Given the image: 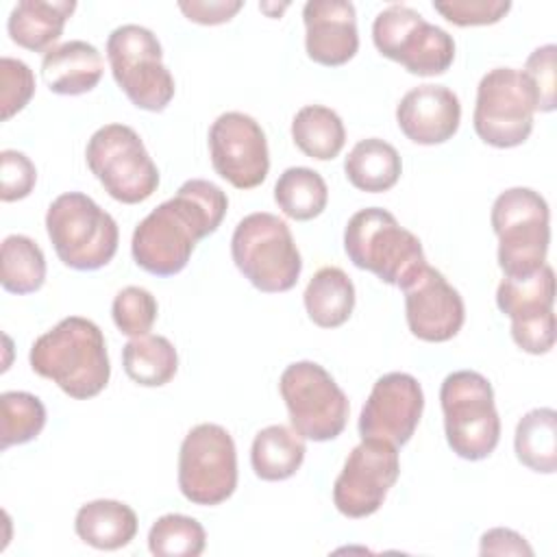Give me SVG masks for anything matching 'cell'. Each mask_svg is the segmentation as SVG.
I'll return each mask as SVG.
<instances>
[{"label": "cell", "instance_id": "6da1fadb", "mask_svg": "<svg viewBox=\"0 0 557 557\" xmlns=\"http://www.w3.org/2000/svg\"><path fill=\"white\" fill-rule=\"evenodd\" d=\"M228 209L226 194L211 181L189 178L152 209L133 231L135 263L154 276H174L191 259L196 244L218 231Z\"/></svg>", "mask_w": 557, "mask_h": 557}, {"label": "cell", "instance_id": "7a4b0ae2", "mask_svg": "<svg viewBox=\"0 0 557 557\" xmlns=\"http://www.w3.org/2000/svg\"><path fill=\"white\" fill-rule=\"evenodd\" d=\"M35 374L59 385L76 400L98 396L111 376L107 342L100 326L83 315L63 318L39 335L28 352Z\"/></svg>", "mask_w": 557, "mask_h": 557}, {"label": "cell", "instance_id": "3957f363", "mask_svg": "<svg viewBox=\"0 0 557 557\" xmlns=\"http://www.w3.org/2000/svg\"><path fill=\"white\" fill-rule=\"evenodd\" d=\"M344 250L352 265L398 289H405L426 265L420 239L381 207L350 215L344 228Z\"/></svg>", "mask_w": 557, "mask_h": 557}, {"label": "cell", "instance_id": "277c9868", "mask_svg": "<svg viewBox=\"0 0 557 557\" xmlns=\"http://www.w3.org/2000/svg\"><path fill=\"white\" fill-rule=\"evenodd\" d=\"M498 237V268L505 278H524L546 265L550 244V211L542 194L531 187L500 191L490 213Z\"/></svg>", "mask_w": 557, "mask_h": 557}, {"label": "cell", "instance_id": "5b68a950", "mask_svg": "<svg viewBox=\"0 0 557 557\" xmlns=\"http://www.w3.org/2000/svg\"><path fill=\"white\" fill-rule=\"evenodd\" d=\"M46 231L61 263L78 272L100 270L117 252L113 215L83 191H67L50 202Z\"/></svg>", "mask_w": 557, "mask_h": 557}, {"label": "cell", "instance_id": "8992f818", "mask_svg": "<svg viewBox=\"0 0 557 557\" xmlns=\"http://www.w3.org/2000/svg\"><path fill=\"white\" fill-rule=\"evenodd\" d=\"M231 257L244 278L263 294L289 292L302 272V259L287 222L268 211L250 213L237 222Z\"/></svg>", "mask_w": 557, "mask_h": 557}, {"label": "cell", "instance_id": "52a82bcc", "mask_svg": "<svg viewBox=\"0 0 557 557\" xmlns=\"http://www.w3.org/2000/svg\"><path fill=\"white\" fill-rule=\"evenodd\" d=\"M444 431L450 450L468 461L494 453L500 440V418L492 383L474 370L448 374L440 387Z\"/></svg>", "mask_w": 557, "mask_h": 557}, {"label": "cell", "instance_id": "ba28073f", "mask_svg": "<svg viewBox=\"0 0 557 557\" xmlns=\"http://www.w3.org/2000/svg\"><path fill=\"white\" fill-rule=\"evenodd\" d=\"M85 161L104 191L122 205H139L159 187V170L141 137L126 124H104L87 141Z\"/></svg>", "mask_w": 557, "mask_h": 557}, {"label": "cell", "instance_id": "9c48e42d", "mask_svg": "<svg viewBox=\"0 0 557 557\" xmlns=\"http://www.w3.org/2000/svg\"><path fill=\"white\" fill-rule=\"evenodd\" d=\"M107 59L117 87L144 111H163L176 91L174 76L163 65L157 35L139 24H122L107 39Z\"/></svg>", "mask_w": 557, "mask_h": 557}, {"label": "cell", "instance_id": "30bf717a", "mask_svg": "<svg viewBox=\"0 0 557 557\" xmlns=\"http://www.w3.org/2000/svg\"><path fill=\"white\" fill-rule=\"evenodd\" d=\"M278 389L285 400L292 429L311 442H329L342 435L348 422V398L335 379L315 361L289 363Z\"/></svg>", "mask_w": 557, "mask_h": 557}, {"label": "cell", "instance_id": "8fae6325", "mask_svg": "<svg viewBox=\"0 0 557 557\" xmlns=\"http://www.w3.org/2000/svg\"><path fill=\"white\" fill-rule=\"evenodd\" d=\"M372 41L413 76H440L455 61V39L405 4H392L374 17Z\"/></svg>", "mask_w": 557, "mask_h": 557}, {"label": "cell", "instance_id": "7c38bea8", "mask_svg": "<svg viewBox=\"0 0 557 557\" xmlns=\"http://www.w3.org/2000/svg\"><path fill=\"white\" fill-rule=\"evenodd\" d=\"M237 487V450L231 433L213 422L196 424L178 450V490L202 507L233 496Z\"/></svg>", "mask_w": 557, "mask_h": 557}, {"label": "cell", "instance_id": "4fadbf2b", "mask_svg": "<svg viewBox=\"0 0 557 557\" xmlns=\"http://www.w3.org/2000/svg\"><path fill=\"white\" fill-rule=\"evenodd\" d=\"M535 98L529 81L516 67L490 70L476 87L472 126L481 141L494 148H516L533 131Z\"/></svg>", "mask_w": 557, "mask_h": 557}, {"label": "cell", "instance_id": "5bb4252c", "mask_svg": "<svg viewBox=\"0 0 557 557\" xmlns=\"http://www.w3.org/2000/svg\"><path fill=\"white\" fill-rule=\"evenodd\" d=\"M398 448L381 440H361L333 483V505L346 518H368L381 509L398 481Z\"/></svg>", "mask_w": 557, "mask_h": 557}, {"label": "cell", "instance_id": "9a60e30c", "mask_svg": "<svg viewBox=\"0 0 557 557\" xmlns=\"http://www.w3.org/2000/svg\"><path fill=\"white\" fill-rule=\"evenodd\" d=\"M555 272L546 263L524 278H503L496 289L498 309L511 320V337L529 355H546L555 346Z\"/></svg>", "mask_w": 557, "mask_h": 557}, {"label": "cell", "instance_id": "2e32d148", "mask_svg": "<svg viewBox=\"0 0 557 557\" xmlns=\"http://www.w3.org/2000/svg\"><path fill=\"white\" fill-rule=\"evenodd\" d=\"M211 165L237 189L259 187L270 172L268 139L259 122L242 111H226L209 128Z\"/></svg>", "mask_w": 557, "mask_h": 557}, {"label": "cell", "instance_id": "e0dca14e", "mask_svg": "<svg viewBox=\"0 0 557 557\" xmlns=\"http://www.w3.org/2000/svg\"><path fill=\"white\" fill-rule=\"evenodd\" d=\"M424 409V394L416 376L389 372L376 379L359 416L361 440L405 446L416 433Z\"/></svg>", "mask_w": 557, "mask_h": 557}, {"label": "cell", "instance_id": "ac0fdd59", "mask_svg": "<svg viewBox=\"0 0 557 557\" xmlns=\"http://www.w3.org/2000/svg\"><path fill=\"white\" fill-rule=\"evenodd\" d=\"M403 292L407 326L418 339L442 344L461 331L466 320L463 298L440 270L426 263Z\"/></svg>", "mask_w": 557, "mask_h": 557}, {"label": "cell", "instance_id": "d6986e66", "mask_svg": "<svg viewBox=\"0 0 557 557\" xmlns=\"http://www.w3.org/2000/svg\"><path fill=\"white\" fill-rule=\"evenodd\" d=\"M305 48L313 63L339 67L359 50L357 11L346 0H309L302 7Z\"/></svg>", "mask_w": 557, "mask_h": 557}, {"label": "cell", "instance_id": "ffe728a7", "mask_svg": "<svg viewBox=\"0 0 557 557\" xmlns=\"http://www.w3.org/2000/svg\"><path fill=\"white\" fill-rule=\"evenodd\" d=\"M461 122V104L444 85H418L396 107V124L407 139L420 146L444 144L455 137Z\"/></svg>", "mask_w": 557, "mask_h": 557}, {"label": "cell", "instance_id": "44dd1931", "mask_svg": "<svg viewBox=\"0 0 557 557\" xmlns=\"http://www.w3.org/2000/svg\"><path fill=\"white\" fill-rule=\"evenodd\" d=\"M102 57L96 46L72 39L50 48L41 59V78L52 94L81 96L102 78Z\"/></svg>", "mask_w": 557, "mask_h": 557}, {"label": "cell", "instance_id": "7402d4cb", "mask_svg": "<svg viewBox=\"0 0 557 557\" xmlns=\"http://www.w3.org/2000/svg\"><path fill=\"white\" fill-rule=\"evenodd\" d=\"M76 11L72 0H22L13 7L7 30L13 44L33 52H48L61 37L67 17Z\"/></svg>", "mask_w": 557, "mask_h": 557}, {"label": "cell", "instance_id": "603a6c76", "mask_svg": "<svg viewBox=\"0 0 557 557\" xmlns=\"http://www.w3.org/2000/svg\"><path fill=\"white\" fill-rule=\"evenodd\" d=\"M137 527V513L126 503L113 498L89 500L74 518L76 535L98 550H117L131 544Z\"/></svg>", "mask_w": 557, "mask_h": 557}, {"label": "cell", "instance_id": "cb8c5ba5", "mask_svg": "<svg viewBox=\"0 0 557 557\" xmlns=\"http://www.w3.org/2000/svg\"><path fill=\"white\" fill-rule=\"evenodd\" d=\"M309 320L320 329H337L352 315L355 285L350 276L335 265L320 268L302 294Z\"/></svg>", "mask_w": 557, "mask_h": 557}, {"label": "cell", "instance_id": "d4e9b609", "mask_svg": "<svg viewBox=\"0 0 557 557\" xmlns=\"http://www.w3.org/2000/svg\"><path fill=\"white\" fill-rule=\"evenodd\" d=\"M344 172L350 185L359 191L381 194L398 183L403 161L392 144L379 137H368L352 146L344 161Z\"/></svg>", "mask_w": 557, "mask_h": 557}, {"label": "cell", "instance_id": "484cf974", "mask_svg": "<svg viewBox=\"0 0 557 557\" xmlns=\"http://www.w3.org/2000/svg\"><path fill=\"white\" fill-rule=\"evenodd\" d=\"M305 437L285 424L261 429L250 448V466L261 481H285L305 461Z\"/></svg>", "mask_w": 557, "mask_h": 557}, {"label": "cell", "instance_id": "4316f807", "mask_svg": "<svg viewBox=\"0 0 557 557\" xmlns=\"http://www.w3.org/2000/svg\"><path fill=\"white\" fill-rule=\"evenodd\" d=\"M122 366L131 381L141 387H161L176 376L178 355L163 335L131 337L122 348Z\"/></svg>", "mask_w": 557, "mask_h": 557}, {"label": "cell", "instance_id": "83f0119b", "mask_svg": "<svg viewBox=\"0 0 557 557\" xmlns=\"http://www.w3.org/2000/svg\"><path fill=\"white\" fill-rule=\"evenodd\" d=\"M513 450L522 466L533 472L553 474L557 470V413L550 407L527 411L513 435Z\"/></svg>", "mask_w": 557, "mask_h": 557}, {"label": "cell", "instance_id": "f1b7e54d", "mask_svg": "<svg viewBox=\"0 0 557 557\" xmlns=\"http://www.w3.org/2000/svg\"><path fill=\"white\" fill-rule=\"evenodd\" d=\"M292 139L309 159L331 161L346 144L342 117L324 104H307L292 120Z\"/></svg>", "mask_w": 557, "mask_h": 557}, {"label": "cell", "instance_id": "f546056e", "mask_svg": "<svg viewBox=\"0 0 557 557\" xmlns=\"http://www.w3.org/2000/svg\"><path fill=\"white\" fill-rule=\"evenodd\" d=\"M274 200L287 218L309 222L326 209L329 187L315 170L296 165L287 168L278 176L274 185Z\"/></svg>", "mask_w": 557, "mask_h": 557}, {"label": "cell", "instance_id": "4dcf8cb0", "mask_svg": "<svg viewBox=\"0 0 557 557\" xmlns=\"http://www.w3.org/2000/svg\"><path fill=\"white\" fill-rule=\"evenodd\" d=\"M0 283L9 294H33L46 281V257L39 244L26 235H9L0 248Z\"/></svg>", "mask_w": 557, "mask_h": 557}, {"label": "cell", "instance_id": "1f68e13d", "mask_svg": "<svg viewBox=\"0 0 557 557\" xmlns=\"http://www.w3.org/2000/svg\"><path fill=\"white\" fill-rule=\"evenodd\" d=\"M207 546L202 524L185 513H165L148 531V548L157 557H198Z\"/></svg>", "mask_w": 557, "mask_h": 557}, {"label": "cell", "instance_id": "d6a6232c", "mask_svg": "<svg viewBox=\"0 0 557 557\" xmlns=\"http://www.w3.org/2000/svg\"><path fill=\"white\" fill-rule=\"evenodd\" d=\"M0 407H2V442H0L2 450L35 440L46 426V407L35 394L4 392L0 396Z\"/></svg>", "mask_w": 557, "mask_h": 557}, {"label": "cell", "instance_id": "836d02e7", "mask_svg": "<svg viewBox=\"0 0 557 557\" xmlns=\"http://www.w3.org/2000/svg\"><path fill=\"white\" fill-rule=\"evenodd\" d=\"M159 305L154 296L137 285H128L120 289L111 305V315L117 331L126 337L148 335L152 324L157 322Z\"/></svg>", "mask_w": 557, "mask_h": 557}, {"label": "cell", "instance_id": "e575fe53", "mask_svg": "<svg viewBox=\"0 0 557 557\" xmlns=\"http://www.w3.org/2000/svg\"><path fill=\"white\" fill-rule=\"evenodd\" d=\"M433 9L455 26H487L500 22L511 2L507 0H435Z\"/></svg>", "mask_w": 557, "mask_h": 557}, {"label": "cell", "instance_id": "d590c367", "mask_svg": "<svg viewBox=\"0 0 557 557\" xmlns=\"http://www.w3.org/2000/svg\"><path fill=\"white\" fill-rule=\"evenodd\" d=\"M555 57H557V48L555 44H546L535 48L527 63H524V78L531 85L533 98H535V111L542 113H550L557 104L555 98Z\"/></svg>", "mask_w": 557, "mask_h": 557}, {"label": "cell", "instance_id": "8d00e7d4", "mask_svg": "<svg viewBox=\"0 0 557 557\" xmlns=\"http://www.w3.org/2000/svg\"><path fill=\"white\" fill-rule=\"evenodd\" d=\"M0 85H2V120H11L15 113H20L35 94V76L33 70L11 57L0 59Z\"/></svg>", "mask_w": 557, "mask_h": 557}, {"label": "cell", "instance_id": "74e56055", "mask_svg": "<svg viewBox=\"0 0 557 557\" xmlns=\"http://www.w3.org/2000/svg\"><path fill=\"white\" fill-rule=\"evenodd\" d=\"M37 168L20 150L0 152V198L2 202H15L35 189Z\"/></svg>", "mask_w": 557, "mask_h": 557}, {"label": "cell", "instance_id": "f35d334b", "mask_svg": "<svg viewBox=\"0 0 557 557\" xmlns=\"http://www.w3.org/2000/svg\"><path fill=\"white\" fill-rule=\"evenodd\" d=\"M244 7V2L235 0V2H224V0H209V2H178V9L185 13V17L189 22L202 24V26H215V24H224L228 20L235 17V13Z\"/></svg>", "mask_w": 557, "mask_h": 557}, {"label": "cell", "instance_id": "ab89813d", "mask_svg": "<svg viewBox=\"0 0 557 557\" xmlns=\"http://www.w3.org/2000/svg\"><path fill=\"white\" fill-rule=\"evenodd\" d=\"M479 553L481 555H527V557H533V548L527 544V540L518 531L505 529V527L487 529L481 535Z\"/></svg>", "mask_w": 557, "mask_h": 557}]
</instances>
